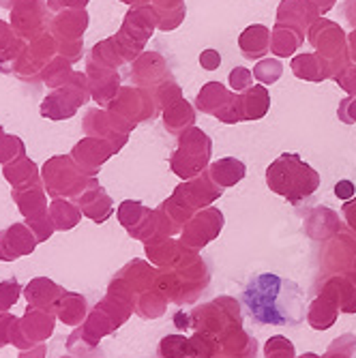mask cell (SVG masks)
<instances>
[{
  "label": "cell",
  "mask_w": 356,
  "mask_h": 358,
  "mask_svg": "<svg viewBox=\"0 0 356 358\" xmlns=\"http://www.w3.org/2000/svg\"><path fill=\"white\" fill-rule=\"evenodd\" d=\"M50 215H52V221L56 223V227H60V230H69V227H73L80 221V210L71 202H64V200H56L52 204Z\"/></svg>",
  "instance_id": "7bdbcfd3"
},
{
  "label": "cell",
  "mask_w": 356,
  "mask_h": 358,
  "mask_svg": "<svg viewBox=\"0 0 356 358\" xmlns=\"http://www.w3.org/2000/svg\"><path fill=\"white\" fill-rule=\"evenodd\" d=\"M88 60L94 62V64H99V67L114 69V71L120 67L122 62H127L124 54H122V50H120V45L116 41V37H110V39H104V41L97 43L92 48V52L88 54Z\"/></svg>",
  "instance_id": "4dcf8cb0"
},
{
  "label": "cell",
  "mask_w": 356,
  "mask_h": 358,
  "mask_svg": "<svg viewBox=\"0 0 356 358\" xmlns=\"http://www.w3.org/2000/svg\"><path fill=\"white\" fill-rule=\"evenodd\" d=\"M350 56H352V60L356 62V30L352 32V35H350Z\"/></svg>",
  "instance_id": "94428289"
},
{
  "label": "cell",
  "mask_w": 356,
  "mask_h": 358,
  "mask_svg": "<svg viewBox=\"0 0 356 358\" xmlns=\"http://www.w3.org/2000/svg\"><path fill=\"white\" fill-rule=\"evenodd\" d=\"M221 350V343L217 337L208 333L196 331V335L189 337V356L191 358H215Z\"/></svg>",
  "instance_id": "f35d334b"
},
{
  "label": "cell",
  "mask_w": 356,
  "mask_h": 358,
  "mask_svg": "<svg viewBox=\"0 0 356 358\" xmlns=\"http://www.w3.org/2000/svg\"><path fill=\"white\" fill-rule=\"evenodd\" d=\"M292 71H294L297 78L311 80V82L333 78L327 60L322 56H318V54H301V56H297L292 60Z\"/></svg>",
  "instance_id": "83f0119b"
},
{
  "label": "cell",
  "mask_w": 356,
  "mask_h": 358,
  "mask_svg": "<svg viewBox=\"0 0 356 358\" xmlns=\"http://www.w3.org/2000/svg\"><path fill=\"white\" fill-rule=\"evenodd\" d=\"M28 52L45 67L52 58L58 56V41H56V37L52 35V32H43V35L28 41Z\"/></svg>",
  "instance_id": "ab89813d"
},
{
  "label": "cell",
  "mask_w": 356,
  "mask_h": 358,
  "mask_svg": "<svg viewBox=\"0 0 356 358\" xmlns=\"http://www.w3.org/2000/svg\"><path fill=\"white\" fill-rule=\"evenodd\" d=\"M82 50H84V41H58V56H62L64 60L76 62L82 58Z\"/></svg>",
  "instance_id": "f907efd6"
},
{
  "label": "cell",
  "mask_w": 356,
  "mask_h": 358,
  "mask_svg": "<svg viewBox=\"0 0 356 358\" xmlns=\"http://www.w3.org/2000/svg\"><path fill=\"white\" fill-rule=\"evenodd\" d=\"M78 204L97 223H104L112 215V202L108 198V193L99 187V182H97L94 178L88 185V189L78 198Z\"/></svg>",
  "instance_id": "cb8c5ba5"
},
{
  "label": "cell",
  "mask_w": 356,
  "mask_h": 358,
  "mask_svg": "<svg viewBox=\"0 0 356 358\" xmlns=\"http://www.w3.org/2000/svg\"><path fill=\"white\" fill-rule=\"evenodd\" d=\"M211 283V268L198 251L189 249L174 266L161 268L157 275L159 289L168 296L170 303L183 307L193 305Z\"/></svg>",
  "instance_id": "7a4b0ae2"
},
{
  "label": "cell",
  "mask_w": 356,
  "mask_h": 358,
  "mask_svg": "<svg viewBox=\"0 0 356 358\" xmlns=\"http://www.w3.org/2000/svg\"><path fill=\"white\" fill-rule=\"evenodd\" d=\"M200 64L206 69V71H215L219 64H221V56H219V52L217 50H206V52H202V56H200Z\"/></svg>",
  "instance_id": "11a10c76"
},
{
  "label": "cell",
  "mask_w": 356,
  "mask_h": 358,
  "mask_svg": "<svg viewBox=\"0 0 356 358\" xmlns=\"http://www.w3.org/2000/svg\"><path fill=\"white\" fill-rule=\"evenodd\" d=\"M120 3H124V5H131V7H144L148 0H120Z\"/></svg>",
  "instance_id": "6125c7cd"
},
{
  "label": "cell",
  "mask_w": 356,
  "mask_h": 358,
  "mask_svg": "<svg viewBox=\"0 0 356 358\" xmlns=\"http://www.w3.org/2000/svg\"><path fill=\"white\" fill-rule=\"evenodd\" d=\"M71 76H73L71 62H69V60H64L62 56L52 58V60L45 64V67L41 69V82H43L48 88H52V90L64 86V84H67V82L71 80Z\"/></svg>",
  "instance_id": "8d00e7d4"
},
{
  "label": "cell",
  "mask_w": 356,
  "mask_h": 358,
  "mask_svg": "<svg viewBox=\"0 0 356 358\" xmlns=\"http://www.w3.org/2000/svg\"><path fill=\"white\" fill-rule=\"evenodd\" d=\"M305 232L311 241H329L335 234L341 232V221L337 217V213L329 210V208H313L307 213L305 219Z\"/></svg>",
  "instance_id": "7402d4cb"
},
{
  "label": "cell",
  "mask_w": 356,
  "mask_h": 358,
  "mask_svg": "<svg viewBox=\"0 0 356 358\" xmlns=\"http://www.w3.org/2000/svg\"><path fill=\"white\" fill-rule=\"evenodd\" d=\"M5 178L15 187V189H22V187H32L37 185L39 180V168L32 159H28L26 155L11 161V164L5 166Z\"/></svg>",
  "instance_id": "f546056e"
},
{
  "label": "cell",
  "mask_w": 356,
  "mask_h": 358,
  "mask_svg": "<svg viewBox=\"0 0 356 358\" xmlns=\"http://www.w3.org/2000/svg\"><path fill=\"white\" fill-rule=\"evenodd\" d=\"M251 84H253V76H251V71H249V69H245V67H236V69L230 73V86H232V90H236V92H245V90H249V88H251Z\"/></svg>",
  "instance_id": "681fc988"
},
{
  "label": "cell",
  "mask_w": 356,
  "mask_h": 358,
  "mask_svg": "<svg viewBox=\"0 0 356 358\" xmlns=\"http://www.w3.org/2000/svg\"><path fill=\"white\" fill-rule=\"evenodd\" d=\"M50 22L52 11L48 7V0H17L15 7L9 11V24L24 41H32L43 32H50Z\"/></svg>",
  "instance_id": "9c48e42d"
},
{
  "label": "cell",
  "mask_w": 356,
  "mask_h": 358,
  "mask_svg": "<svg viewBox=\"0 0 356 358\" xmlns=\"http://www.w3.org/2000/svg\"><path fill=\"white\" fill-rule=\"evenodd\" d=\"M118 221L127 227V232L134 238H140L148 243L157 236L159 225H157V210H148L140 202L127 200L118 208Z\"/></svg>",
  "instance_id": "9a60e30c"
},
{
  "label": "cell",
  "mask_w": 356,
  "mask_h": 358,
  "mask_svg": "<svg viewBox=\"0 0 356 358\" xmlns=\"http://www.w3.org/2000/svg\"><path fill=\"white\" fill-rule=\"evenodd\" d=\"M307 3H311V5H313V9H315L320 15H325V13L335 5V0H307Z\"/></svg>",
  "instance_id": "91938a15"
},
{
  "label": "cell",
  "mask_w": 356,
  "mask_h": 358,
  "mask_svg": "<svg viewBox=\"0 0 356 358\" xmlns=\"http://www.w3.org/2000/svg\"><path fill=\"white\" fill-rule=\"evenodd\" d=\"M303 41V32L292 28V26H283V24H277L275 30H273V37H271V52L285 58V56H292L299 45Z\"/></svg>",
  "instance_id": "1f68e13d"
},
{
  "label": "cell",
  "mask_w": 356,
  "mask_h": 358,
  "mask_svg": "<svg viewBox=\"0 0 356 358\" xmlns=\"http://www.w3.org/2000/svg\"><path fill=\"white\" fill-rule=\"evenodd\" d=\"M157 26V13L152 7H131L124 15V22L116 35V41L124 54V60L131 62L136 60L142 52L146 41L152 37V30Z\"/></svg>",
  "instance_id": "ba28073f"
},
{
  "label": "cell",
  "mask_w": 356,
  "mask_h": 358,
  "mask_svg": "<svg viewBox=\"0 0 356 358\" xmlns=\"http://www.w3.org/2000/svg\"><path fill=\"white\" fill-rule=\"evenodd\" d=\"M13 198L17 200L22 213H26V215H37V213L45 210V198H43V191L39 189V185L15 189Z\"/></svg>",
  "instance_id": "74e56055"
},
{
  "label": "cell",
  "mask_w": 356,
  "mask_h": 358,
  "mask_svg": "<svg viewBox=\"0 0 356 358\" xmlns=\"http://www.w3.org/2000/svg\"><path fill=\"white\" fill-rule=\"evenodd\" d=\"M335 80L339 82L343 90H348L350 94H356V67H346Z\"/></svg>",
  "instance_id": "db71d44e"
},
{
  "label": "cell",
  "mask_w": 356,
  "mask_h": 358,
  "mask_svg": "<svg viewBox=\"0 0 356 358\" xmlns=\"http://www.w3.org/2000/svg\"><path fill=\"white\" fill-rule=\"evenodd\" d=\"M266 182L273 193L281 195L290 204H299L315 193L320 187V174L299 155L285 152L269 166Z\"/></svg>",
  "instance_id": "3957f363"
},
{
  "label": "cell",
  "mask_w": 356,
  "mask_h": 358,
  "mask_svg": "<svg viewBox=\"0 0 356 358\" xmlns=\"http://www.w3.org/2000/svg\"><path fill=\"white\" fill-rule=\"evenodd\" d=\"M249 315L264 327H297L303 322V289L273 273L255 275L243 292Z\"/></svg>",
  "instance_id": "6da1fadb"
},
{
  "label": "cell",
  "mask_w": 356,
  "mask_h": 358,
  "mask_svg": "<svg viewBox=\"0 0 356 358\" xmlns=\"http://www.w3.org/2000/svg\"><path fill=\"white\" fill-rule=\"evenodd\" d=\"M354 354H356V335L346 333L329 345L327 354L322 358H354Z\"/></svg>",
  "instance_id": "bcb514c9"
},
{
  "label": "cell",
  "mask_w": 356,
  "mask_h": 358,
  "mask_svg": "<svg viewBox=\"0 0 356 358\" xmlns=\"http://www.w3.org/2000/svg\"><path fill=\"white\" fill-rule=\"evenodd\" d=\"M152 99H155V103H159L161 108H168V106H172L174 101H178V99H183V94H180V88L176 86V82L172 80V78H168V82L164 80V82H159L155 88H152Z\"/></svg>",
  "instance_id": "ee69618b"
},
{
  "label": "cell",
  "mask_w": 356,
  "mask_h": 358,
  "mask_svg": "<svg viewBox=\"0 0 356 358\" xmlns=\"http://www.w3.org/2000/svg\"><path fill=\"white\" fill-rule=\"evenodd\" d=\"M24 155H26V146H24L22 138L9 136V134H5L3 138H0V164L3 166L11 164V161L20 159Z\"/></svg>",
  "instance_id": "f6af8a7d"
},
{
  "label": "cell",
  "mask_w": 356,
  "mask_h": 358,
  "mask_svg": "<svg viewBox=\"0 0 356 358\" xmlns=\"http://www.w3.org/2000/svg\"><path fill=\"white\" fill-rule=\"evenodd\" d=\"M15 3H17V0H0V7L7 9V11H11V9L15 7Z\"/></svg>",
  "instance_id": "be15d7a7"
},
{
  "label": "cell",
  "mask_w": 356,
  "mask_h": 358,
  "mask_svg": "<svg viewBox=\"0 0 356 358\" xmlns=\"http://www.w3.org/2000/svg\"><path fill=\"white\" fill-rule=\"evenodd\" d=\"M271 37H273V32L262 24H253V26L245 28L241 39H238L243 56L249 58V60L262 58L271 50Z\"/></svg>",
  "instance_id": "d4e9b609"
},
{
  "label": "cell",
  "mask_w": 356,
  "mask_h": 358,
  "mask_svg": "<svg viewBox=\"0 0 356 358\" xmlns=\"http://www.w3.org/2000/svg\"><path fill=\"white\" fill-rule=\"evenodd\" d=\"M299 358H320V356L313 354V352H307V354H303V356H299Z\"/></svg>",
  "instance_id": "e7e4bbea"
},
{
  "label": "cell",
  "mask_w": 356,
  "mask_h": 358,
  "mask_svg": "<svg viewBox=\"0 0 356 358\" xmlns=\"http://www.w3.org/2000/svg\"><path fill=\"white\" fill-rule=\"evenodd\" d=\"M174 327L178 329V331H189L191 329V313H185V311H178V313H174Z\"/></svg>",
  "instance_id": "680465c9"
},
{
  "label": "cell",
  "mask_w": 356,
  "mask_h": 358,
  "mask_svg": "<svg viewBox=\"0 0 356 358\" xmlns=\"http://www.w3.org/2000/svg\"><path fill=\"white\" fill-rule=\"evenodd\" d=\"M193 120H196V112L185 99H178L164 110V124L172 134H185L187 129L193 127Z\"/></svg>",
  "instance_id": "d6a6232c"
},
{
  "label": "cell",
  "mask_w": 356,
  "mask_h": 358,
  "mask_svg": "<svg viewBox=\"0 0 356 358\" xmlns=\"http://www.w3.org/2000/svg\"><path fill=\"white\" fill-rule=\"evenodd\" d=\"M168 303H170L168 296L157 285L155 289H148V292H144L142 296H138L136 311L144 320H155V317H161V315L168 311Z\"/></svg>",
  "instance_id": "e575fe53"
},
{
  "label": "cell",
  "mask_w": 356,
  "mask_h": 358,
  "mask_svg": "<svg viewBox=\"0 0 356 358\" xmlns=\"http://www.w3.org/2000/svg\"><path fill=\"white\" fill-rule=\"evenodd\" d=\"M271 96L264 86H251L241 94V114L243 120H257L269 112Z\"/></svg>",
  "instance_id": "f1b7e54d"
},
{
  "label": "cell",
  "mask_w": 356,
  "mask_h": 358,
  "mask_svg": "<svg viewBox=\"0 0 356 358\" xmlns=\"http://www.w3.org/2000/svg\"><path fill=\"white\" fill-rule=\"evenodd\" d=\"M88 28V13L86 9H67L52 15L50 32L56 41H80Z\"/></svg>",
  "instance_id": "ffe728a7"
},
{
  "label": "cell",
  "mask_w": 356,
  "mask_h": 358,
  "mask_svg": "<svg viewBox=\"0 0 356 358\" xmlns=\"http://www.w3.org/2000/svg\"><path fill=\"white\" fill-rule=\"evenodd\" d=\"M221 352L230 358H255L257 341L247 331L238 329L221 341Z\"/></svg>",
  "instance_id": "836d02e7"
},
{
  "label": "cell",
  "mask_w": 356,
  "mask_h": 358,
  "mask_svg": "<svg viewBox=\"0 0 356 358\" xmlns=\"http://www.w3.org/2000/svg\"><path fill=\"white\" fill-rule=\"evenodd\" d=\"M172 78L168 71V64L166 60L161 58L155 52H142L136 60H134V67H131V80L136 86H144V88H155L159 82H164Z\"/></svg>",
  "instance_id": "d6986e66"
},
{
  "label": "cell",
  "mask_w": 356,
  "mask_h": 358,
  "mask_svg": "<svg viewBox=\"0 0 356 358\" xmlns=\"http://www.w3.org/2000/svg\"><path fill=\"white\" fill-rule=\"evenodd\" d=\"M106 110L118 114L131 127H136L138 122L155 114V99L150 92H146L140 86H120L116 99Z\"/></svg>",
  "instance_id": "4fadbf2b"
},
{
  "label": "cell",
  "mask_w": 356,
  "mask_h": 358,
  "mask_svg": "<svg viewBox=\"0 0 356 358\" xmlns=\"http://www.w3.org/2000/svg\"><path fill=\"white\" fill-rule=\"evenodd\" d=\"M245 172H247V168H245L243 161L228 157V159H219V161H215V164H211L206 176L219 189H228V187L241 182L245 178Z\"/></svg>",
  "instance_id": "4316f807"
},
{
  "label": "cell",
  "mask_w": 356,
  "mask_h": 358,
  "mask_svg": "<svg viewBox=\"0 0 356 358\" xmlns=\"http://www.w3.org/2000/svg\"><path fill=\"white\" fill-rule=\"evenodd\" d=\"M283 73V67H281V62L279 60H262V62H257V67L253 69V78L255 80H260L262 84H275Z\"/></svg>",
  "instance_id": "c3c4849f"
},
{
  "label": "cell",
  "mask_w": 356,
  "mask_h": 358,
  "mask_svg": "<svg viewBox=\"0 0 356 358\" xmlns=\"http://www.w3.org/2000/svg\"><path fill=\"white\" fill-rule=\"evenodd\" d=\"M15 41H17V35H15V30L11 28V24L5 22V20H0V56H3Z\"/></svg>",
  "instance_id": "816d5d0a"
},
{
  "label": "cell",
  "mask_w": 356,
  "mask_h": 358,
  "mask_svg": "<svg viewBox=\"0 0 356 358\" xmlns=\"http://www.w3.org/2000/svg\"><path fill=\"white\" fill-rule=\"evenodd\" d=\"M309 35H311L309 39H311L313 48L318 50V56H322L327 60L333 78L337 76L335 60H339L341 67L346 69V62H348V58H346V35L337 24H333L329 20H320L311 26Z\"/></svg>",
  "instance_id": "8fae6325"
},
{
  "label": "cell",
  "mask_w": 356,
  "mask_h": 358,
  "mask_svg": "<svg viewBox=\"0 0 356 358\" xmlns=\"http://www.w3.org/2000/svg\"><path fill=\"white\" fill-rule=\"evenodd\" d=\"M264 354H266V358H297L294 343L285 339L283 335L271 337L264 345Z\"/></svg>",
  "instance_id": "7dc6e473"
},
{
  "label": "cell",
  "mask_w": 356,
  "mask_h": 358,
  "mask_svg": "<svg viewBox=\"0 0 356 358\" xmlns=\"http://www.w3.org/2000/svg\"><path fill=\"white\" fill-rule=\"evenodd\" d=\"M211 159V140L204 131L191 127L185 134H180L178 148L170 159V168L183 180H191L202 174Z\"/></svg>",
  "instance_id": "8992f818"
},
{
  "label": "cell",
  "mask_w": 356,
  "mask_h": 358,
  "mask_svg": "<svg viewBox=\"0 0 356 358\" xmlns=\"http://www.w3.org/2000/svg\"><path fill=\"white\" fill-rule=\"evenodd\" d=\"M198 110L204 114L217 116L221 122H241V94H234L230 90H225L223 84L219 82H208L200 92H198Z\"/></svg>",
  "instance_id": "30bf717a"
},
{
  "label": "cell",
  "mask_w": 356,
  "mask_h": 358,
  "mask_svg": "<svg viewBox=\"0 0 356 358\" xmlns=\"http://www.w3.org/2000/svg\"><path fill=\"white\" fill-rule=\"evenodd\" d=\"M341 215H343V219H346V223L352 227L354 230V234H356V198L354 200H348L346 202V206L341 208Z\"/></svg>",
  "instance_id": "6f0895ef"
},
{
  "label": "cell",
  "mask_w": 356,
  "mask_h": 358,
  "mask_svg": "<svg viewBox=\"0 0 356 358\" xmlns=\"http://www.w3.org/2000/svg\"><path fill=\"white\" fill-rule=\"evenodd\" d=\"M223 213L215 206H208V208H202L198 210L189 219V223L183 227L180 232V241L193 249V251H200L204 249L211 241H215L219 236V232L223 230Z\"/></svg>",
  "instance_id": "7c38bea8"
},
{
  "label": "cell",
  "mask_w": 356,
  "mask_h": 358,
  "mask_svg": "<svg viewBox=\"0 0 356 358\" xmlns=\"http://www.w3.org/2000/svg\"><path fill=\"white\" fill-rule=\"evenodd\" d=\"M159 358H191L189 356V337L185 335H166L159 341Z\"/></svg>",
  "instance_id": "b9f144b4"
},
{
  "label": "cell",
  "mask_w": 356,
  "mask_h": 358,
  "mask_svg": "<svg viewBox=\"0 0 356 358\" xmlns=\"http://www.w3.org/2000/svg\"><path fill=\"white\" fill-rule=\"evenodd\" d=\"M187 251H189V247L183 241H174L172 236H155L146 243L148 259L161 268L174 266Z\"/></svg>",
  "instance_id": "44dd1931"
},
{
  "label": "cell",
  "mask_w": 356,
  "mask_h": 358,
  "mask_svg": "<svg viewBox=\"0 0 356 358\" xmlns=\"http://www.w3.org/2000/svg\"><path fill=\"white\" fill-rule=\"evenodd\" d=\"M325 249L320 253V266L327 275L346 273L356 264V236L352 234H335L333 238L325 241Z\"/></svg>",
  "instance_id": "5bb4252c"
},
{
  "label": "cell",
  "mask_w": 356,
  "mask_h": 358,
  "mask_svg": "<svg viewBox=\"0 0 356 358\" xmlns=\"http://www.w3.org/2000/svg\"><path fill=\"white\" fill-rule=\"evenodd\" d=\"M82 129H84L86 138H101V140L110 138L112 134H118V131H114V127H112L110 112L108 110H99V108L90 110L84 116Z\"/></svg>",
  "instance_id": "d590c367"
},
{
  "label": "cell",
  "mask_w": 356,
  "mask_h": 358,
  "mask_svg": "<svg viewBox=\"0 0 356 358\" xmlns=\"http://www.w3.org/2000/svg\"><path fill=\"white\" fill-rule=\"evenodd\" d=\"M90 99V84H88V76L84 71H73L71 80L52 90L45 99L41 101V116L48 118V120H67V118H73L76 112L88 103Z\"/></svg>",
  "instance_id": "5b68a950"
},
{
  "label": "cell",
  "mask_w": 356,
  "mask_h": 358,
  "mask_svg": "<svg viewBox=\"0 0 356 358\" xmlns=\"http://www.w3.org/2000/svg\"><path fill=\"white\" fill-rule=\"evenodd\" d=\"M5 136V129H3V124H0V138H3Z\"/></svg>",
  "instance_id": "03108f58"
},
{
  "label": "cell",
  "mask_w": 356,
  "mask_h": 358,
  "mask_svg": "<svg viewBox=\"0 0 356 358\" xmlns=\"http://www.w3.org/2000/svg\"><path fill=\"white\" fill-rule=\"evenodd\" d=\"M318 11L313 9L311 3L307 0H283L277 9V24L292 26L301 32H305L309 28V24H313L318 20Z\"/></svg>",
  "instance_id": "603a6c76"
},
{
  "label": "cell",
  "mask_w": 356,
  "mask_h": 358,
  "mask_svg": "<svg viewBox=\"0 0 356 358\" xmlns=\"http://www.w3.org/2000/svg\"><path fill=\"white\" fill-rule=\"evenodd\" d=\"M191 329L208 333L221 343L230 333L243 329L241 303L232 296H219L206 305H200L191 311Z\"/></svg>",
  "instance_id": "277c9868"
},
{
  "label": "cell",
  "mask_w": 356,
  "mask_h": 358,
  "mask_svg": "<svg viewBox=\"0 0 356 358\" xmlns=\"http://www.w3.org/2000/svg\"><path fill=\"white\" fill-rule=\"evenodd\" d=\"M354 268H356V264H354Z\"/></svg>",
  "instance_id": "003e7915"
},
{
  "label": "cell",
  "mask_w": 356,
  "mask_h": 358,
  "mask_svg": "<svg viewBox=\"0 0 356 358\" xmlns=\"http://www.w3.org/2000/svg\"><path fill=\"white\" fill-rule=\"evenodd\" d=\"M41 69H43V64L28 52V45H26V50L13 64V76L22 82H37L41 80Z\"/></svg>",
  "instance_id": "60d3db41"
},
{
  "label": "cell",
  "mask_w": 356,
  "mask_h": 358,
  "mask_svg": "<svg viewBox=\"0 0 356 358\" xmlns=\"http://www.w3.org/2000/svg\"><path fill=\"white\" fill-rule=\"evenodd\" d=\"M86 76L90 84V99L97 101L101 108H108L120 90V76L114 69L99 67L94 62H86Z\"/></svg>",
  "instance_id": "ac0fdd59"
},
{
  "label": "cell",
  "mask_w": 356,
  "mask_h": 358,
  "mask_svg": "<svg viewBox=\"0 0 356 358\" xmlns=\"http://www.w3.org/2000/svg\"><path fill=\"white\" fill-rule=\"evenodd\" d=\"M45 189L52 195H73V198H80V195L88 189V185L92 182L94 176H86L80 166L73 161V157L69 155H58L45 161V166L41 170Z\"/></svg>",
  "instance_id": "52a82bcc"
},
{
  "label": "cell",
  "mask_w": 356,
  "mask_h": 358,
  "mask_svg": "<svg viewBox=\"0 0 356 358\" xmlns=\"http://www.w3.org/2000/svg\"><path fill=\"white\" fill-rule=\"evenodd\" d=\"M318 294L331 296L341 313H356V268L346 273L325 275L320 281Z\"/></svg>",
  "instance_id": "2e32d148"
},
{
  "label": "cell",
  "mask_w": 356,
  "mask_h": 358,
  "mask_svg": "<svg viewBox=\"0 0 356 358\" xmlns=\"http://www.w3.org/2000/svg\"><path fill=\"white\" fill-rule=\"evenodd\" d=\"M335 195L339 200H352L354 195H356V187H354V182H350V180H339L337 185H335Z\"/></svg>",
  "instance_id": "9f6ffc18"
},
{
  "label": "cell",
  "mask_w": 356,
  "mask_h": 358,
  "mask_svg": "<svg viewBox=\"0 0 356 358\" xmlns=\"http://www.w3.org/2000/svg\"><path fill=\"white\" fill-rule=\"evenodd\" d=\"M88 0H48V7L52 13L67 11V9H86Z\"/></svg>",
  "instance_id": "f5cc1de1"
},
{
  "label": "cell",
  "mask_w": 356,
  "mask_h": 358,
  "mask_svg": "<svg viewBox=\"0 0 356 358\" xmlns=\"http://www.w3.org/2000/svg\"><path fill=\"white\" fill-rule=\"evenodd\" d=\"M112 155H116V150H114V146L110 144L108 138L106 140H101V138H84L71 150L73 161L80 166V170L86 176H94Z\"/></svg>",
  "instance_id": "e0dca14e"
},
{
  "label": "cell",
  "mask_w": 356,
  "mask_h": 358,
  "mask_svg": "<svg viewBox=\"0 0 356 358\" xmlns=\"http://www.w3.org/2000/svg\"><path fill=\"white\" fill-rule=\"evenodd\" d=\"M337 317H339V307L327 294H318L307 311V322L313 331H329L337 322Z\"/></svg>",
  "instance_id": "484cf974"
}]
</instances>
